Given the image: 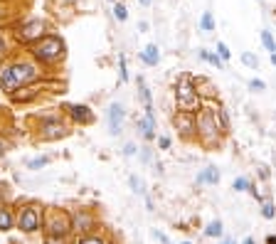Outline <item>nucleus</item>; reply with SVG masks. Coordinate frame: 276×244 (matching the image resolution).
Wrapping results in <instances>:
<instances>
[{
    "label": "nucleus",
    "mask_w": 276,
    "mask_h": 244,
    "mask_svg": "<svg viewBox=\"0 0 276 244\" xmlns=\"http://www.w3.org/2000/svg\"><path fill=\"white\" fill-rule=\"evenodd\" d=\"M175 101H178V109H180V111H192V109H197L200 96H197V89H195V84H192L190 77H183V79L178 82Z\"/></svg>",
    "instance_id": "obj_1"
},
{
    "label": "nucleus",
    "mask_w": 276,
    "mask_h": 244,
    "mask_svg": "<svg viewBox=\"0 0 276 244\" xmlns=\"http://www.w3.org/2000/svg\"><path fill=\"white\" fill-rule=\"evenodd\" d=\"M62 52H64L62 40L60 37H52V35L50 37H42L37 42V47H35V57L42 60V62H55V60L62 57Z\"/></svg>",
    "instance_id": "obj_2"
},
{
    "label": "nucleus",
    "mask_w": 276,
    "mask_h": 244,
    "mask_svg": "<svg viewBox=\"0 0 276 244\" xmlns=\"http://www.w3.org/2000/svg\"><path fill=\"white\" fill-rule=\"evenodd\" d=\"M197 133H200V138L207 146L217 143V116L212 111H202L200 114V119H197Z\"/></svg>",
    "instance_id": "obj_3"
},
{
    "label": "nucleus",
    "mask_w": 276,
    "mask_h": 244,
    "mask_svg": "<svg viewBox=\"0 0 276 244\" xmlns=\"http://www.w3.org/2000/svg\"><path fill=\"white\" fill-rule=\"evenodd\" d=\"M42 30H45V25H42L40 20H32V23H28V25L18 32V37H20L23 42H32V40H40V37H42Z\"/></svg>",
    "instance_id": "obj_4"
},
{
    "label": "nucleus",
    "mask_w": 276,
    "mask_h": 244,
    "mask_svg": "<svg viewBox=\"0 0 276 244\" xmlns=\"http://www.w3.org/2000/svg\"><path fill=\"white\" fill-rule=\"evenodd\" d=\"M175 126L180 128L183 136H190L192 131H197V121L192 119V111H180L175 116Z\"/></svg>",
    "instance_id": "obj_5"
},
{
    "label": "nucleus",
    "mask_w": 276,
    "mask_h": 244,
    "mask_svg": "<svg viewBox=\"0 0 276 244\" xmlns=\"http://www.w3.org/2000/svg\"><path fill=\"white\" fill-rule=\"evenodd\" d=\"M37 227H40V212H37L35 207L23 210V214H20V229H25V232H35Z\"/></svg>",
    "instance_id": "obj_6"
},
{
    "label": "nucleus",
    "mask_w": 276,
    "mask_h": 244,
    "mask_svg": "<svg viewBox=\"0 0 276 244\" xmlns=\"http://www.w3.org/2000/svg\"><path fill=\"white\" fill-rule=\"evenodd\" d=\"M10 69H13L15 87H18V84H25V82H32V79L37 77V74H35V69H32L30 64H13Z\"/></svg>",
    "instance_id": "obj_7"
},
{
    "label": "nucleus",
    "mask_w": 276,
    "mask_h": 244,
    "mask_svg": "<svg viewBox=\"0 0 276 244\" xmlns=\"http://www.w3.org/2000/svg\"><path fill=\"white\" fill-rule=\"evenodd\" d=\"M121 121H123V106L121 104H111L109 106V126H111V133H119Z\"/></svg>",
    "instance_id": "obj_8"
},
{
    "label": "nucleus",
    "mask_w": 276,
    "mask_h": 244,
    "mask_svg": "<svg viewBox=\"0 0 276 244\" xmlns=\"http://www.w3.org/2000/svg\"><path fill=\"white\" fill-rule=\"evenodd\" d=\"M141 60H143L146 64H151V67H153V64H158V60H160V52H158V47H155V45H148V47L141 52Z\"/></svg>",
    "instance_id": "obj_9"
},
{
    "label": "nucleus",
    "mask_w": 276,
    "mask_h": 244,
    "mask_svg": "<svg viewBox=\"0 0 276 244\" xmlns=\"http://www.w3.org/2000/svg\"><path fill=\"white\" fill-rule=\"evenodd\" d=\"M197 183H210V185H215V183H219V173H217V168H205L200 175H197Z\"/></svg>",
    "instance_id": "obj_10"
},
{
    "label": "nucleus",
    "mask_w": 276,
    "mask_h": 244,
    "mask_svg": "<svg viewBox=\"0 0 276 244\" xmlns=\"http://www.w3.org/2000/svg\"><path fill=\"white\" fill-rule=\"evenodd\" d=\"M72 116L79 121V123H92V114H89V109L87 106H74V111H72Z\"/></svg>",
    "instance_id": "obj_11"
},
{
    "label": "nucleus",
    "mask_w": 276,
    "mask_h": 244,
    "mask_svg": "<svg viewBox=\"0 0 276 244\" xmlns=\"http://www.w3.org/2000/svg\"><path fill=\"white\" fill-rule=\"evenodd\" d=\"M0 84H3L5 89H13V87H15V79H13V69H10V67H3V69H0Z\"/></svg>",
    "instance_id": "obj_12"
},
{
    "label": "nucleus",
    "mask_w": 276,
    "mask_h": 244,
    "mask_svg": "<svg viewBox=\"0 0 276 244\" xmlns=\"http://www.w3.org/2000/svg\"><path fill=\"white\" fill-rule=\"evenodd\" d=\"M138 128H141V133H143L146 138H153V116L141 119V121H138Z\"/></svg>",
    "instance_id": "obj_13"
},
{
    "label": "nucleus",
    "mask_w": 276,
    "mask_h": 244,
    "mask_svg": "<svg viewBox=\"0 0 276 244\" xmlns=\"http://www.w3.org/2000/svg\"><path fill=\"white\" fill-rule=\"evenodd\" d=\"M13 227V214H10V210H5V207H0V229H10Z\"/></svg>",
    "instance_id": "obj_14"
},
{
    "label": "nucleus",
    "mask_w": 276,
    "mask_h": 244,
    "mask_svg": "<svg viewBox=\"0 0 276 244\" xmlns=\"http://www.w3.org/2000/svg\"><path fill=\"white\" fill-rule=\"evenodd\" d=\"M261 42H264V47H266L271 55L276 52V45H274V37H271V32H269V30H264V32H261Z\"/></svg>",
    "instance_id": "obj_15"
},
{
    "label": "nucleus",
    "mask_w": 276,
    "mask_h": 244,
    "mask_svg": "<svg viewBox=\"0 0 276 244\" xmlns=\"http://www.w3.org/2000/svg\"><path fill=\"white\" fill-rule=\"evenodd\" d=\"M200 57H202V60H207V62H210V64H215V67H217V69H219V67H222V57H217V55H210V52H207V50H200Z\"/></svg>",
    "instance_id": "obj_16"
},
{
    "label": "nucleus",
    "mask_w": 276,
    "mask_h": 244,
    "mask_svg": "<svg viewBox=\"0 0 276 244\" xmlns=\"http://www.w3.org/2000/svg\"><path fill=\"white\" fill-rule=\"evenodd\" d=\"M205 234H207V237H219V234H222V222H219V219H217V222H210L207 229H205Z\"/></svg>",
    "instance_id": "obj_17"
},
{
    "label": "nucleus",
    "mask_w": 276,
    "mask_h": 244,
    "mask_svg": "<svg viewBox=\"0 0 276 244\" xmlns=\"http://www.w3.org/2000/svg\"><path fill=\"white\" fill-rule=\"evenodd\" d=\"M200 28H202L205 32H212V30H215V20H212V13H205V15H202V23H200Z\"/></svg>",
    "instance_id": "obj_18"
},
{
    "label": "nucleus",
    "mask_w": 276,
    "mask_h": 244,
    "mask_svg": "<svg viewBox=\"0 0 276 244\" xmlns=\"http://www.w3.org/2000/svg\"><path fill=\"white\" fill-rule=\"evenodd\" d=\"M242 62H244L246 67H251V69H256V67H259V60H256L251 52H244V55H242Z\"/></svg>",
    "instance_id": "obj_19"
},
{
    "label": "nucleus",
    "mask_w": 276,
    "mask_h": 244,
    "mask_svg": "<svg viewBox=\"0 0 276 244\" xmlns=\"http://www.w3.org/2000/svg\"><path fill=\"white\" fill-rule=\"evenodd\" d=\"M114 15H116V18H119L121 23H123V20L128 18V13H126V8H123L121 3H116V8H114Z\"/></svg>",
    "instance_id": "obj_20"
},
{
    "label": "nucleus",
    "mask_w": 276,
    "mask_h": 244,
    "mask_svg": "<svg viewBox=\"0 0 276 244\" xmlns=\"http://www.w3.org/2000/svg\"><path fill=\"white\" fill-rule=\"evenodd\" d=\"M251 185H249V180L246 178H237L234 180V190H249Z\"/></svg>",
    "instance_id": "obj_21"
},
{
    "label": "nucleus",
    "mask_w": 276,
    "mask_h": 244,
    "mask_svg": "<svg viewBox=\"0 0 276 244\" xmlns=\"http://www.w3.org/2000/svg\"><path fill=\"white\" fill-rule=\"evenodd\" d=\"M261 214H264L266 219H274V214H276V207L266 202V205H264V210H261Z\"/></svg>",
    "instance_id": "obj_22"
},
{
    "label": "nucleus",
    "mask_w": 276,
    "mask_h": 244,
    "mask_svg": "<svg viewBox=\"0 0 276 244\" xmlns=\"http://www.w3.org/2000/svg\"><path fill=\"white\" fill-rule=\"evenodd\" d=\"M249 89H254V92H264L266 84H264L261 79H251V82H249Z\"/></svg>",
    "instance_id": "obj_23"
},
{
    "label": "nucleus",
    "mask_w": 276,
    "mask_h": 244,
    "mask_svg": "<svg viewBox=\"0 0 276 244\" xmlns=\"http://www.w3.org/2000/svg\"><path fill=\"white\" fill-rule=\"evenodd\" d=\"M217 52H219V57H222V60H229V55H232V52L227 50V45H224V42H219V45H217Z\"/></svg>",
    "instance_id": "obj_24"
},
{
    "label": "nucleus",
    "mask_w": 276,
    "mask_h": 244,
    "mask_svg": "<svg viewBox=\"0 0 276 244\" xmlns=\"http://www.w3.org/2000/svg\"><path fill=\"white\" fill-rule=\"evenodd\" d=\"M217 116H219V121H222V128L227 131V128H229V119H227V114H224V109H219V111H217Z\"/></svg>",
    "instance_id": "obj_25"
},
{
    "label": "nucleus",
    "mask_w": 276,
    "mask_h": 244,
    "mask_svg": "<svg viewBox=\"0 0 276 244\" xmlns=\"http://www.w3.org/2000/svg\"><path fill=\"white\" fill-rule=\"evenodd\" d=\"M131 187H133L136 192H143V183H141L138 178H131Z\"/></svg>",
    "instance_id": "obj_26"
},
{
    "label": "nucleus",
    "mask_w": 276,
    "mask_h": 244,
    "mask_svg": "<svg viewBox=\"0 0 276 244\" xmlns=\"http://www.w3.org/2000/svg\"><path fill=\"white\" fill-rule=\"evenodd\" d=\"M45 244H67V242H64V239H57V237H47Z\"/></svg>",
    "instance_id": "obj_27"
},
{
    "label": "nucleus",
    "mask_w": 276,
    "mask_h": 244,
    "mask_svg": "<svg viewBox=\"0 0 276 244\" xmlns=\"http://www.w3.org/2000/svg\"><path fill=\"white\" fill-rule=\"evenodd\" d=\"M82 244H104V242L96 239V237H87V239H82Z\"/></svg>",
    "instance_id": "obj_28"
},
{
    "label": "nucleus",
    "mask_w": 276,
    "mask_h": 244,
    "mask_svg": "<svg viewBox=\"0 0 276 244\" xmlns=\"http://www.w3.org/2000/svg\"><path fill=\"white\" fill-rule=\"evenodd\" d=\"M121 77L128 79V72H126V57H121Z\"/></svg>",
    "instance_id": "obj_29"
},
{
    "label": "nucleus",
    "mask_w": 276,
    "mask_h": 244,
    "mask_svg": "<svg viewBox=\"0 0 276 244\" xmlns=\"http://www.w3.org/2000/svg\"><path fill=\"white\" fill-rule=\"evenodd\" d=\"M45 163H47V158H40V160H32V163H30V168H42Z\"/></svg>",
    "instance_id": "obj_30"
},
{
    "label": "nucleus",
    "mask_w": 276,
    "mask_h": 244,
    "mask_svg": "<svg viewBox=\"0 0 276 244\" xmlns=\"http://www.w3.org/2000/svg\"><path fill=\"white\" fill-rule=\"evenodd\" d=\"M123 153H126V155H133V153H136V146H133V143H128V146L123 148Z\"/></svg>",
    "instance_id": "obj_31"
},
{
    "label": "nucleus",
    "mask_w": 276,
    "mask_h": 244,
    "mask_svg": "<svg viewBox=\"0 0 276 244\" xmlns=\"http://www.w3.org/2000/svg\"><path fill=\"white\" fill-rule=\"evenodd\" d=\"M168 146H170V138L163 136V138H160V148H168Z\"/></svg>",
    "instance_id": "obj_32"
},
{
    "label": "nucleus",
    "mask_w": 276,
    "mask_h": 244,
    "mask_svg": "<svg viewBox=\"0 0 276 244\" xmlns=\"http://www.w3.org/2000/svg\"><path fill=\"white\" fill-rule=\"evenodd\" d=\"M266 244H276V237H274V234H269V237H266Z\"/></svg>",
    "instance_id": "obj_33"
},
{
    "label": "nucleus",
    "mask_w": 276,
    "mask_h": 244,
    "mask_svg": "<svg viewBox=\"0 0 276 244\" xmlns=\"http://www.w3.org/2000/svg\"><path fill=\"white\" fill-rule=\"evenodd\" d=\"M244 244H254V239H251V237H246V239H244Z\"/></svg>",
    "instance_id": "obj_34"
},
{
    "label": "nucleus",
    "mask_w": 276,
    "mask_h": 244,
    "mask_svg": "<svg viewBox=\"0 0 276 244\" xmlns=\"http://www.w3.org/2000/svg\"><path fill=\"white\" fill-rule=\"evenodd\" d=\"M138 3H141V5H151V0H138Z\"/></svg>",
    "instance_id": "obj_35"
},
{
    "label": "nucleus",
    "mask_w": 276,
    "mask_h": 244,
    "mask_svg": "<svg viewBox=\"0 0 276 244\" xmlns=\"http://www.w3.org/2000/svg\"><path fill=\"white\" fill-rule=\"evenodd\" d=\"M271 64H276V52H274V55H271Z\"/></svg>",
    "instance_id": "obj_36"
},
{
    "label": "nucleus",
    "mask_w": 276,
    "mask_h": 244,
    "mask_svg": "<svg viewBox=\"0 0 276 244\" xmlns=\"http://www.w3.org/2000/svg\"><path fill=\"white\" fill-rule=\"evenodd\" d=\"M0 47H3V40H0Z\"/></svg>",
    "instance_id": "obj_37"
},
{
    "label": "nucleus",
    "mask_w": 276,
    "mask_h": 244,
    "mask_svg": "<svg viewBox=\"0 0 276 244\" xmlns=\"http://www.w3.org/2000/svg\"><path fill=\"white\" fill-rule=\"evenodd\" d=\"M183 244H190V242H183Z\"/></svg>",
    "instance_id": "obj_38"
},
{
    "label": "nucleus",
    "mask_w": 276,
    "mask_h": 244,
    "mask_svg": "<svg viewBox=\"0 0 276 244\" xmlns=\"http://www.w3.org/2000/svg\"><path fill=\"white\" fill-rule=\"evenodd\" d=\"M227 244H232V242H227Z\"/></svg>",
    "instance_id": "obj_39"
}]
</instances>
